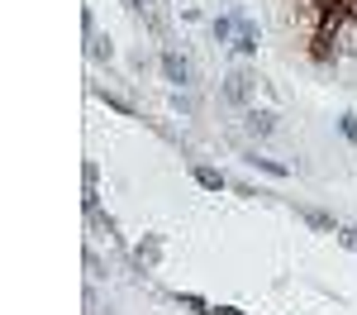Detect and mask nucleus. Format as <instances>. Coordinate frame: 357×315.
<instances>
[{
  "label": "nucleus",
  "instance_id": "obj_6",
  "mask_svg": "<svg viewBox=\"0 0 357 315\" xmlns=\"http://www.w3.org/2000/svg\"><path fill=\"white\" fill-rule=\"evenodd\" d=\"M195 182H200L205 191H224V186H229V182H224L215 168H195Z\"/></svg>",
  "mask_w": 357,
  "mask_h": 315
},
{
  "label": "nucleus",
  "instance_id": "obj_3",
  "mask_svg": "<svg viewBox=\"0 0 357 315\" xmlns=\"http://www.w3.org/2000/svg\"><path fill=\"white\" fill-rule=\"evenodd\" d=\"M243 124H248V134L267 139V134L276 129V115H272V110H243Z\"/></svg>",
  "mask_w": 357,
  "mask_h": 315
},
{
  "label": "nucleus",
  "instance_id": "obj_9",
  "mask_svg": "<svg viewBox=\"0 0 357 315\" xmlns=\"http://www.w3.org/2000/svg\"><path fill=\"white\" fill-rule=\"evenodd\" d=\"M305 225H314V229H333V220L324 215V210H305Z\"/></svg>",
  "mask_w": 357,
  "mask_h": 315
},
{
  "label": "nucleus",
  "instance_id": "obj_16",
  "mask_svg": "<svg viewBox=\"0 0 357 315\" xmlns=\"http://www.w3.org/2000/svg\"><path fill=\"white\" fill-rule=\"evenodd\" d=\"M348 15H353V20H357V0H348Z\"/></svg>",
  "mask_w": 357,
  "mask_h": 315
},
{
  "label": "nucleus",
  "instance_id": "obj_13",
  "mask_svg": "<svg viewBox=\"0 0 357 315\" xmlns=\"http://www.w3.org/2000/svg\"><path fill=\"white\" fill-rule=\"evenodd\" d=\"M234 29H238V24H234V20H215V38H220V43H224V38H229Z\"/></svg>",
  "mask_w": 357,
  "mask_h": 315
},
{
  "label": "nucleus",
  "instance_id": "obj_11",
  "mask_svg": "<svg viewBox=\"0 0 357 315\" xmlns=\"http://www.w3.org/2000/svg\"><path fill=\"white\" fill-rule=\"evenodd\" d=\"M138 258H148V263H158V239H143V244H138Z\"/></svg>",
  "mask_w": 357,
  "mask_h": 315
},
{
  "label": "nucleus",
  "instance_id": "obj_10",
  "mask_svg": "<svg viewBox=\"0 0 357 315\" xmlns=\"http://www.w3.org/2000/svg\"><path fill=\"white\" fill-rule=\"evenodd\" d=\"M338 129H343V139H348V143H357V115H343Z\"/></svg>",
  "mask_w": 357,
  "mask_h": 315
},
{
  "label": "nucleus",
  "instance_id": "obj_12",
  "mask_svg": "<svg viewBox=\"0 0 357 315\" xmlns=\"http://www.w3.org/2000/svg\"><path fill=\"white\" fill-rule=\"evenodd\" d=\"M124 5H129V10H138V15H143V10H148V15H153V10H158V5H162V0H124Z\"/></svg>",
  "mask_w": 357,
  "mask_h": 315
},
{
  "label": "nucleus",
  "instance_id": "obj_4",
  "mask_svg": "<svg viewBox=\"0 0 357 315\" xmlns=\"http://www.w3.org/2000/svg\"><path fill=\"white\" fill-rule=\"evenodd\" d=\"M234 48H238L243 57H252V53H257V29L248 24V20H238V38H234Z\"/></svg>",
  "mask_w": 357,
  "mask_h": 315
},
{
  "label": "nucleus",
  "instance_id": "obj_5",
  "mask_svg": "<svg viewBox=\"0 0 357 315\" xmlns=\"http://www.w3.org/2000/svg\"><path fill=\"white\" fill-rule=\"evenodd\" d=\"M333 43H338V34H324V29H319V34L310 38V53L319 57V62H329V57H333Z\"/></svg>",
  "mask_w": 357,
  "mask_h": 315
},
{
  "label": "nucleus",
  "instance_id": "obj_8",
  "mask_svg": "<svg viewBox=\"0 0 357 315\" xmlns=\"http://www.w3.org/2000/svg\"><path fill=\"white\" fill-rule=\"evenodd\" d=\"M91 38V57H110L114 48H110V38H96V34H86Z\"/></svg>",
  "mask_w": 357,
  "mask_h": 315
},
{
  "label": "nucleus",
  "instance_id": "obj_2",
  "mask_svg": "<svg viewBox=\"0 0 357 315\" xmlns=\"http://www.w3.org/2000/svg\"><path fill=\"white\" fill-rule=\"evenodd\" d=\"M162 72H167V82H176V86L191 82V62H186L181 53H172V48L162 53Z\"/></svg>",
  "mask_w": 357,
  "mask_h": 315
},
{
  "label": "nucleus",
  "instance_id": "obj_14",
  "mask_svg": "<svg viewBox=\"0 0 357 315\" xmlns=\"http://www.w3.org/2000/svg\"><path fill=\"white\" fill-rule=\"evenodd\" d=\"M338 244H343V249H353V254H357V229H338Z\"/></svg>",
  "mask_w": 357,
  "mask_h": 315
},
{
  "label": "nucleus",
  "instance_id": "obj_1",
  "mask_svg": "<svg viewBox=\"0 0 357 315\" xmlns=\"http://www.w3.org/2000/svg\"><path fill=\"white\" fill-rule=\"evenodd\" d=\"M248 96H252V72H229V82H224V101L229 105H248Z\"/></svg>",
  "mask_w": 357,
  "mask_h": 315
},
{
  "label": "nucleus",
  "instance_id": "obj_15",
  "mask_svg": "<svg viewBox=\"0 0 357 315\" xmlns=\"http://www.w3.org/2000/svg\"><path fill=\"white\" fill-rule=\"evenodd\" d=\"M210 315H243V311H234V306H215Z\"/></svg>",
  "mask_w": 357,
  "mask_h": 315
},
{
  "label": "nucleus",
  "instance_id": "obj_7",
  "mask_svg": "<svg viewBox=\"0 0 357 315\" xmlns=\"http://www.w3.org/2000/svg\"><path fill=\"white\" fill-rule=\"evenodd\" d=\"M248 163H252V168H262V172H272V177H286V163H276V158H248Z\"/></svg>",
  "mask_w": 357,
  "mask_h": 315
}]
</instances>
